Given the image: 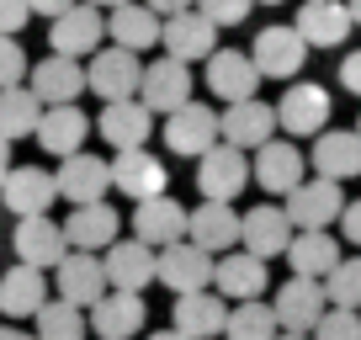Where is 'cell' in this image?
Masks as SVG:
<instances>
[{
	"instance_id": "obj_46",
	"label": "cell",
	"mask_w": 361,
	"mask_h": 340,
	"mask_svg": "<svg viewBox=\"0 0 361 340\" xmlns=\"http://www.w3.org/2000/svg\"><path fill=\"white\" fill-rule=\"evenodd\" d=\"M69 6H80V0H27V11H32V16H48V22H54V16H64Z\"/></svg>"
},
{
	"instance_id": "obj_24",
	"label": "cell",
	"mask_w": 361,
	"mask_h": 340,
	"mask_svg": "<svg viewBox=\"0 0 361 340\" xmlns=\"http://www.w3.org/2000/svg\"><path fill=\"white\" fill-rule=\"evenodd\" d=\"M186 245H197L202 255H228L239 245V213L228 202H202L186 213Z\"/></svg>"
},
{
	"instance_id": "obj_2",
	"label": "cell",
	"mask_w": 361,
	"mask_h": 340,
	"mask_svg": "<svg viewBox=\"0 0 361 340\" xmlns=\"http://www.w3.org/2000/svg\"><path fill=\"white\" fill-rule=\"evenodd\" d=\"M271 112H276V128H282V133H298V138L308 133V138H314V133H324V128H329L335 102H329V91H324V85H314V80H293Z\"/></svg>"
},
{
	"instance_id": "obj_26",
	"label": "cell",
	"mask_w": 361,
	"mask_h": 340,
	"mask_svg": "<svg viewBox=\"0 0 361 340\" xmlns=\"http://www.w3.org/2000/svg\"><path fill=\"white\" fill-rule=\"evenodd\" d=\"M106 37V22L102 11H90V6H69L64 16H54V27H48V48H54L59 59H85L90 48Z\"/></svg>"
},
{
	"instance_id": "obj_11",
	"label": "cell",
	"mask_w": 361,
	"mask_h": 340,
	"mask_svg": "<svg viewBox=\"0 0 361 340\" xmlns=\"http://www.w3.org/2000/svg\"><path fill=\"white\" fill-rule=\"evenodd\" d=\"M308 165H314L319 181H356L361 176V138L356 128H324L314 133V149H308Z\"/></svg>"
},
{
	"instance_id": "obj_37",
	"label": "cell",
	"mask_w": 361,
	"mask_h": 340,
	"mask_svg": "<svg viewBox=\"0 0 361 340\" xmlns=\"http://www.w3.org/2000/svg\"><path fill=\"white\" fill-rule=\"evenodd\" d=\"M319 287H324L329 308H350V314H361V255H340V261L324 272Z\"/></svg>"
},
{
	"instance_id": "obj_1",
	"label": "cell",
	"mask_w": 361,
	"mask_h": 340,
	"mask_svg": "<svg viewBox=\"0 0 361 340\" xmlns=\"http://www.w3.org/2000/svg\"><path fill=\"white\" fill-rule=\"evenodd\" d=\"M340 207H345V192H340L335 181H298L293 192H287V207L282 218L293 224V234H324L329 224L340 218Z\"/></svg>"
},
{
	"instance_id": "obj_42",
	"label": "cell",
	"mask_w": 361,
	"mask_h": 340,
	"mask_svg": "<svg viewBox=\"0 0 361 340\" xmlns=\"http://www.w3.org/2000/svg\"><path fill=\"white\" fill-rule=\"evenodd\" d=\"M27 69H32V59H27V48L16 43V37H0V91L6 85H22Z\"/></svg>"
},
{
	"instance_id": "obj_14",
	"label": "cell",
	"mask_w": 361,
	"mask_h": 340,
	"mask_svg": "<svg viewBox=\"0 0 361 340\" xmlns=\"http://www.w3.org/2000/svg\"><path fill=\"white\" fill-rule=\"evenodd\" d=\"M106 176H112V186L123 197H133V202H149V197H165V159L149 154V149H123L117 159H106Z\"/></svg>"
},
{
	"instance_id": "obj_30",
	"label": "cell",
	"mask_w": 361,
	"mask_h": 340,
	"mask_svg": "<svg viewBox=\"0 0 361 340\" xmlns=\"http://www.w3.org/2000/svg\"><path fill=\"white\" fill-rule=\"evenodd\" d=\"M32 138L48 149V154L69 159V154H80V149H85V138H90V117L80 112V107H43V117H37Z\"/></svg>"
},
{
	"instance_id": "obj_41",
	"label": "cell",
	"mask_w": 361,
	"mask_h": 340,
	"mask_svg": "<svg viewBox=\"0 0 361 340\" xmlns=\"http://www.w3.org/2000/svg\"><path fill=\"white\" fill-rule=\"evenodd\" d=\"M250 6H255V0H192V11L207 16L213 27H239L250 16Z\"/></svg>"
},
{
	"instance_id": "obj_52",
	"label": "cell",
	"mask_w": 361,
	"mask_h": 340,
	"mask_svg": "<svg viewBox=\"0 0 361 340\" xmlns=\"http://www.w3.org/2000/svg\"><path fill=\"white\" fill-rule=\"evenodd\" d=\"M149 340H186V335H176V329H154Z\"/></svg>"
},
{
	"instance_id": "obj_12",
	"label": "cell",
	"mask_w": 361,
	"mask_h": 340,
	"mask_svg": "<svg viewBox=\"0 0 361 340\" xmlns=\"http://www.w3.org/2000/svg\"><path fill=\"white\" fill-rule=\"evenodd\" d=\"M102 255H106L102 261L106 293H138L144 298V287L154 282V250L138 245V239H112Z\"/></svg>"
},
{
	"instance_id": "obj_18",
	"label": "cell",
	"mask_w": 361,
	"mask_h": 340,
	"mask_svg": "<svg viewBox=\"0 0 361 340\" xmlns=\"http://www.w3.org/2000/svg\"><path fill=\"white\" fill-rule=\"evenodd\" d=\"M54 282H59V303L69 308H96L106 298V277H102V261L96 255H80V250H69L64 261L54 266Z\"/></svg>"
},
{
	"instance_id": "obj_16",
	"label": "cell",
	"mask_w": 361,
	"mask_h": 340,
	"mask_svg": "<svg viewBox=\"0 0 361 340\" xmlns=\"http://www.w3.org/2000/svg\"><path fill=\"white\" fill-rule=\"evenodd\" d=\"M159 48H165V59H176V64H192V59H207L218 48V27L207 22V16L197 11H176L159 22Z\"/></svg>"
},
{
	"instance_id": "obj_36",
	"label": "cell",
	"mask_w": 361,
	"mask_h": 340,
	"mask_svg": "<svg viewBox=\"0 0 361 340\" xmlns=\"http://www.w3.org/2000/svg\"><path fill=\"white\" fill-rule=\"evenodd\" d=\"M37 117H43V107H37V96L27 91V85H6V91H0V138H6V144L27 138L37 128Z\"/></svg>"
},
{
	"instance_id": "obj_13",
	"label": "cell",
	"mask_w": 361,
	"mask_h": 340,
	"mask_svg": "<svg viewBox=\"0 0 361 340\" xmlns=\"http://www.w3.org/2000/svg\"><path fill=\"white\" fill-rule=\"evenodd\" d=\"M27 91L37 96V107H75L80 91H85V64L48 54L27 69Z\"/></svg>"
},
{
	"instance_id": "obj_21",
	"label": "cell",
	"mask_w": 361,
	"mask_h": 340,
	"mask_svg": "<svg viewBox=\"0 0 361 340\" xmlns=\"http://www.w3.org/2000/svg\"><path fill=\"white\" fill-rule=\"evenodd\" d=\"M11 250H16V261L32 266V272H48V266H59L69 255L64 245V229L54 224V218H16V234H11Z\"/></svg>"
},
{
	"instance_id": "obj_31",
	"label": "cell",
	"mask_w": 361,
	"mask_h": 340,
	"mask_svg": "<svg viewBox=\"0 0 361 340\" xmlns=\"http://www.w3.org/2000/svg\"><path fill=\"white\" fill-rule=\"evenodd\" d=\"M96 133H102L117 154H123V149H149L154 117H149L138 102H112V107H102V117H96Z\"/></svg>"
},
{
	"instance_id": "obj_35",
	"label": "cell",
	"mask_w": 361,
	"mask_h": 340,
	"mask_svg": "<svg viewBox=\"0 0 361 340\" xmlns=\"http://www.w3.org/2000/svg\"><path fill=\"white\" fill-rule=\"evenodd\" d=\"M287 266H293V277H308V282H324V272L340 261V239L329 234H293L287 239Z\"/></svg>"
},
{
	"instance_id": "obj_23",
	"label": "cell",
	"mask_w": 361,
	"mask_h": 340,
	"mask_svg": "<svg viewBox=\"0 0 361 340\" xmlns=\"http://www.w3.org/2000/svg\"><path fill=\"white\" fill-rule=\"evenodd\" d=\"M266 282H271L266 261H255L245 250H228V255L213 261V293L228 298V303H255V298L266 293Z\"/></svg>"
},
{
	"instance_id": "obj_43",
	"label": "cell",
	"mask_w": 361,
	"mask_h": 340,
	"mask_svg": "<svg viewBox=\"0 0 361 340\" xmlns=\"http://www.w3.org/2000/svg\"><path fill=\"white\" fill-rule=\"evenodd\" d=\"M32 22V11H27V0H0V37H16L22 27Z\"/></svg>"
},
{
	"instance_id": "obj_22",
	"label": "cell",
	"mask_w": 361,
	"mask_h": 340,
	"mask_svg": "<svg viewBox=\"0 0 361 340\" xmlns=\"http://www.w3.org/2000/svg\"><path fill=\"white\" fill-rule=\"evenodd\" d=\"M0 197H6V207H11L16 218H43L48 207L59 202L54 176H48L43 165H11L6 181H0Z\"/></svg>"
},
{
	"instance_id": "obj_45",
	"label": "cell",
	"mask_w": 361,
	"mask_h": 340,
	"mask_svg": "<svg viewBox=\"0 0 361 340\" xmlns=\"http://www.w3.org/2000/svg\"><path fill=\"white\" fill-rule=\"evenodd\" d=\"M340 85H345L350 96H361V48H356V54H345V59H340Z\"/></svg>"
},
{
	"instance_id": "obj_7",
	"label": "cell",
	"mask_w": 361,
	"mask_h": 340,
	"mask_svg": "<svg viewBox=\"0 0 361 340\" xmlns=\"http://www.w3.org/2000/svg\"><path fill=\"white\" fill-rule=\"evenodd\" d=\"M250 181V154L228 144H213L207 154H197V186H202V202H234Z\"/></svg>"
},
{
	"instance_id": "obj_27",
	"label": "cell",
	"mask_w": 361,
	"mask_h": 340,
	"mask_svg": "<svg viewBox=\"0 0 361 340\" xmlns=\"http://www.w3.org/2000/svg\"><path fill=\"white\" fill-rule=\"evenodd\" d=\"M170 319H176V335L186 340H218L224 335V319H228V303L213 293V287H202V293H186L170 303Z\"/></svg>"
},
{
	"instance_id": "obj_4",
	"label": "cell",
	"mask_w": 361,
	"mask_h": 340,
	"mask_svg": "<svg viewBox=\"0 0 361 340\" xmlns=\"http://www.w3.org/2000/svg\"><path fill=\"white\" fill-rule=\"evenodd\" d=\"M138 75H144V59H138V54H128V48H102V54H90L85 91H90V96H102V107L133 102Z\"/></svg>"
},
{
	"instance_id": "obj_53",
	"label": "cell",
	"mask_w": 361,
	"mask_h": 340,
	"mask_svg": "<svg viewBox=\"0 0 361 340\" xmlns=\"http://www.w3.org/2000/svg\"><path fill=\"white\" fill-rule=\"evenodd\" d=\"M276 340H308V335H276Z\"/></svg>"
},
{
	"instance_id": "obj_20",
	"label": "cell",
	"mask_w": 361,
	"mask_h": 340,
	"mask_svg": "<svg viewBox=\"0 0 361 340\" xmlns=\"http://www.w3.org/2000/svg\"><path fill=\"white\" fill-rule=\"evenodd\" d=\"M207 91L224 107L250 102V96L260 91V75H255V64H250V54H239V48H213V54H207Z\"/></svg>"
},
{
	"instance_id": "obj_19",
	"label": "cell",
	"mask_w": 361,
	"mask_h": 340,
	"mask_svg": "<svg viewBox=\"0 0 361 340\" xmlns=\"http://www.w3.org/2000/svg\"><path fill=\"white\" fill-rule=\"evenodd\" d=\"M133 239L149 250H165L186 239V207L176 197H149V202H133Z\"/></svg>"
},
{
	"instance_id": "obj_50",
	"label": "cell",
	"mask_w": 361,
	"mask_h": 340,
	"mask_svg": "<svg viewBox=\"0 0 361 340\" xmlns=\"http://www.w3.org/2000/svg\"><path fill=\"white\" fill-rule=\"evenodd\" d=\"M85 6H90V11H102V6H106V11H117V6H128V0H85Z\"/></svg>"
},
{
	"instance_id": "obj_39",
	"label": "cell",
	"mask_w": 361,
	"mask_h": 340,
	"mask_svg": "<svg viewBox=\"0 0 361 340\" xmlns=\"http://www.w3.org/2000/svg\"><path fill=\"white\" fill-rule=\"evenodd\" d=\"M37 335L32 340H85V314H80V308H69V303H43L37 308Z\"/></svg>"
},
{
	"instance_id": "obj_17",
	"label": "cell",
	"mask_w": 361,
	"mask_h": 340,
	"mask_svg": "<svg viewBox=\"0 0 361 340\" xmlns=\"http://www.w3.org/2000/svg\"><path fill=\"white\" fill-rule=\"evenodd\" d=\"M106 186H112V176H106V159L90 154V149H80V154L59 159V176H54V192L64 197V202L85 207V202H102Z\"/></svg>"
},
{
	"instance_id": "obj_6",
	"label": "cell",
	"mask_w": 361,
	"mask_h": 340,
	"mask_svg": "<svg viewBox=\"0 0 361 340\" xmlns=\"http://www.w3.org/2000/svg\"><path fill=\"white\" fill-rule=\"evenodd\" d=\"M159 138H165L170 154L197 159V154H207V149L218 144V112H213L207 102H186V107H176V112L165 117Z\"/></svg>"
},
{
	"instance_id": "obj_15",
	"label": "cell",
	"mask_w": 361,
	"mask_h": 340,
	"mask_svg": "<svg viewBox=\"0 0 361 340\" xmlns=\"http://www.w3.org/2000/svg\"><path fill=\"white\" fill-rule=\"evenodd\" d=\"M59 229H64V245L80 250V255H102L112 239H123V218H117V207H106V202L75 207Z\"/></svg>"
},
{
	"instance_id": "obj_48",
	"label": "cell",
	"mask_w": 361,
	"mask_h": 340,
	"mask_svg": "<svg viewBox=\"0 0 361 340\" xmlns=\"http://www.w3.org/2000/svg\"><path fill=\"white\" fill-rule=\"evenodd\" d=\"M6 170H11V144L0 138V181H6Z\"/></svg>"
},
{
	"instance_id": "obj_33",
	"label": "cell",
	"mask_w": 361,
	"mask_h": 340,
	"mask_svg": "<svg viewBox=\"0 0 361 340\" xmlns=\"http://www.w3.org/2000/svg\"><path fill=\"white\" fill-rule=\"evenodd\" d=\"M43 303H48L43 272H32V266H22V261H16L11 272H0V314L6 319H32Z\"/></svg>"
},
{
	"instance_id": "obj_8",
	"label": "cell",
	"mask_w": 361,
	"mask_h": 340,
	"mask_svg": "<svg viewBox=\"0 0 361 340\" xmlns=\"http://www.w3.org/2000/svg\"><path fill=\"white\" fill-rule=\"evenodd\" d=\"M324 287L308 282V277H287L282 287H276V303H271V319H276V329L282 335H308V329L324 319Z\"/></svg>"
},
{
	"instance_id": "obj_29",
	"label": "cell",
	"mask_w": 361,
	"mask_h": 340,
	"mask_svg": "<svg viewBox=\"0 0 361 340\" xmlns=\"http://www.w3.org/2000/svg\"><path fill=\"white\" fill-rule=\"evenodd\" d=\"M293 32L303 37V48H340L350 37L345 0H308V6H298Z\"/></svg>"
},
{
	"instance_id": "obj_25",
	"label": "cell",
	"mask_w": 361,
	"mask_h": 340,
	"mask_svg": "<svg viewBox=\"0 0 361 340\" xmlns=\"http://www.w3.org/2000/svg\"><path fill=\"white\" fill-rule=\"evenodd\" d=\"M250 181H260L266 192L287 197L303 181V149L287 144V138H266V144L255 149V159H250Z\"/></svg>"
},
{
	"instance_id": "obj_3",
	"label": "cell",
	"mask_w": 361,
	"mask_h": 340,
	"mask_svg": "<svg viewBox=\"0 0 361 340\" xmlns=\"http://www.w3.org/2000/svg\"><path fill=\"white\" fill-rule=\"evenodd\" d=\"M186 102H192V64H176V59L144 64V75H138V107L149 117H170Z\"/></svg>"
},
{
	"instance_id": "obj_51",
	"label": "cell",
	"mask_w": 361,
	"mask_h": 340,
	"mask_svg": "<svg viewBox=\"0 0 361 340\" xmlns=\"http://www.w3.org/2000/svg\"><path fill=\"white\" fill-rule=\"evenodd\" d=\"M0 340H32L27 329H0Z\"/></svg>"
},
{
	"instance_id": "obj_5",
	"label": "cell",
	"mask_w": 361,
	"mask_h": 340,
	"mask_svg": "<svg viewBox=\"0 0 361 340\" xmlns=\"http://www.w3.org/2000/svg\"><path fill=\"white\" fill-rule=\"evenodd\" d=\"M266 138H276V112H271L260 96H250V102H234L218 112V144L239 149V154H255Z\"/></svg>"
},
{
	"instance_id": "obj_40",
	"label": "cell",
	"mask_w": 361,
	"mask_h": 340,
	"mask_svg": "<svg viewBox=\"0 0 361 340\" xmlns=\"http://www.w3.org/2000/svg\"><path fill=\"white\" fill-rule=\"evenodd\" d=\"M308 340H361V314H350V308H324V319L308 329Z\"/></svg>"
},
{
	"instance_id": "obj_34",
	"label": "cell",
	"mask_w": 361,
	"mask_h": 340,
	"mask_svg": "<svg viewBox=\"0 0 361 340\" xmlns=\"http://www.w3.org/2000/svg\"><path fill=\"white\" fill-rule=\"evenodd\" d=\"M106 22V37H112V48H128V54H144V48H159V16L144 11V6H117V11L102 16Z\"/></svg>"
},
{
	"instance_id": "obj_28",
	"label": "cell",
	"mask_w": 361,
	"mask_h": 340,
	"mask_svg": "<svg viewBox=\"0 0 361 340\" xmlns=\"http://www.w3.org/2000/svg\"><path fill=\"white\" fill-rule=\"evenodd\" d=\"M287 239H293V224L282 218V207H250V213H239V245H245V255H255V261H271V255H282Z\"/></svg>"
},
{
	"instance_id": "obj_32",
	"label": "cell",
	"mask_w": 361,
	"mask_h": 340,
	"mask_svg": "<svg viewBox=\"0 0 361 340\" xmlns=\"http://www.w3.org/2000/svg\"><path fill=\"white\" fill-rule=\"evenodd\" d=\"M149 308L138 293H106L102 303L90 308V329H96V340H133L138 329H144Z\"/></svg>"
},
{
	"instance_id": "obj_10",
	"label": "cell",
	"mask_w": 361,
	"mask_h": 340,
	"mask_svg": "<svg viewBox=\"0 0 361 340\" xmlns=\"http://www.w3.org/2000/svg\"><path fill=\"white\" fill-rule=\"evenodd\" d=\"M308 48L293 27H260V37L250 43V64H255L260 80H298Z\"/></svg>"
},
{
	"instance_id": "obj_9",
	"label": "cell",
	"mask_w": 361,
	"mask_h": 340,
	"mask_svg": "<svg viewBox=\"0 0 361 340\" xmlns=\"http://www.w3.org/2000/svg\"><path fill=\"white\" fill-rule=\"evenodd\" d=\"M154 282H165L176 298L186 293H202V287H213V255H202L197 245H165L154 250Z\"/></svg>"
},
{
	"instance_id": "obj_54",
	"label": "cell",
	"mask_w": 361,
	"mask_h": 340,
	"mask_svg": "<svg viewBox=\"0 0 361 340\" xmlns=\"http://www.w3.org/2000/svg\"><path fill=\"white\" fill-rule=\"evenodd\" d=\"M260 6H282V0H260Z\"/></svg>"
},
{
	"instance_id": "obj_47",
	"label": "cell",
	"mask_w": 361,
	"mask_h": 340,
	"mask_svg": "<svg viewBox=\"0 0 361 340\" xmlns=\"http://www.w3.org/2000/svg\"><path fill=\"white\" fill-rule=\"evenodd\" d=\"M138 6H144V11H154L159 22H165V16H176V11H192V0H138Z\"/></svg>"
},
{
	"instance_id": "obj_38",
	"label": "cell",
	"mask_w": 361,
	"mask_h": 340,
	"mask_svg": "<svg viewBox=\"0 0 361 340\" xmlns=\"http://www.w3.org/2000/svg\"><path fill=\"white\" fill-rule=\"evenodd\" d=\"M276 319H271V303H234L224 319V340H276Z\"/></svg>"
},
{
	"instance_id": "obj_49",
	"label": "cell",
	"mask_w": 361,
	"mask_h": 340,
	"mask_svg": "<svg viewBox=\"0 0 361 340\" xmlns=\"http://www.w3.org/2000/svg\"><path fill=\"white\" fill-rule=\"evenodd\" d=\"M345 16H350V27H361V0H345Z\"/></svg>"
},
{
	"instance_id": "obj_44",
	"label": "cell",
	"mask_w": 361,
	"mask_h": 340,
	"mask_svg": "<svg viewBox=\"0 0 361 340\" xmlns=\"http://www.w3.org/2000/svg\"><path fill=\"white\" fill-rule=\"evenodd\" d=\"M335 224L345 229V239L361 250V197H356V202H345V207H340V218H335Z\"/></svg>"
},
{
	"instance_id": "obj_55",
	"label": "cell",
	"mask_w": 361,
	"mask_h": 340,
	"mask_svg": "<svg viewBox=\"0 0 361 340\" xmlns=\"http://www.w3.org/2000/svg\"><path fill=\"white\" fill-rule=\"evenodd\" d=\"M356 138H361V117H356Z\"/></svg>"
}]
</instances>
